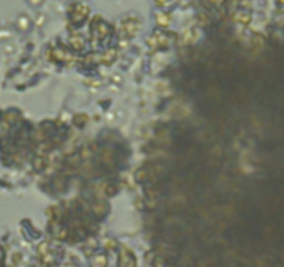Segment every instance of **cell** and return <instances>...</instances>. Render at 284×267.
Returning <instances> with one entry per match:
<instances>
[{
	"label": "cell",
	"mask_w": 284,
	"mask_h": 267,
	"mask_svg": "<svg viewBox=\"0 0 284 267\" xmlns=\"http://www.w3.org/2000/svg\"><path fill=\"white\" fill-rule=\"evenodd\" d=\"M91 34H92V41L94 42L105 41L106 38L110 35V27L106 22L95 18L92 25H91Z\"/></svg>",
	"instance_id": "6da1fadb"
},
{
	"label": "cell",
	"mask_w": 284,
	"mask_h": 267,
	"mask_svg": "<svg viewBox=\"0 0 284 267\" xmlns=\"http://www.w3.org/2000/svg\"><path fill=\"white\" fill-rule=\"evenodd\" d=\"M90 14V7L83 3H77L70 7V20L74 25H81Z\"/></svg>",
	"instance_id": "7a4b0ae2"
},
{
	"label": "cell",
	"mask_w": 284,
	"mask_h": 267,
	"mask_svg": "<svg viewBox=\"0 0 284 267\" xmlns=\"http://www.w3.org/2000/svg\"><path fill=\"white\" fill-rule=\"evenodd\" d=\"M117 263H119V267H137V259L133 251H130L126 246H121Z\"/></svg>",
	"instance_id": "3957f363"
},
{
	"label": "cell",
	"mask_w": 284,
	"mask_h": 267,
	"mask_svg": "<svg viewBox=\"0 0 284 267\" xmlns=\"http://www.w3.org/2000/svg\"><path fill=\"white\" fill-rule=\"evenodd\" d=\"M149 46L155 47V49H165L170 44V38L166 34H162V32H155L152 37L149 38Z\"/></svg>",
	"instance_id": "277c9868"
},
{
	"label": "cell",
	"mask_w": 284,
	"mask_h": 267,
	"mask_svg": "<svg viewBox=\"0 0 284 267\" xmlns=\"http://www.w3.org/2000/svg\"><path fill=\"white\" fill-rule=\"evenodd\" d=\"M38 252L41 255L39 258H41V263H42V266L44 267H49L53 262H54V256H52V255L49 253L47 244H41L39 249H38Z\"/></svg>",
	"instance_id": "5b68a950"
},
{
	"label": "cell",
	"mask_w": 284,
	"mask_h": 267,
	"mask_svg": "<svg viewBox=\"0 0 284 267\" xmlns=\"http://www.w3.org/2000/svg\"><path fill=\"white\" fill-rule=\"evenodd\" d=\"M140 27H141V24L138 20H128V21L123 22V31L127 34L128 37H134L140 30Z\"/></svg>",
	"instance_id": "8992f818"
},
{
	"label": "cell",
	"mask_w": 284,
	"mask_h": 267,
	"mask_svg": "<svg viewBox=\"0 0 284 267\" xmlns=\"http://www.w3.org/2000/svg\"><path fill=\"white\" fill-rule=\"evenodd\" d=\"M107 266V258L105 253H97L91 260V267H106Z\"/></svg>",
	"instance_id": "52a82bcc"
},
{
	"label": "cell",
	"mask_w": 284,
	"mask_h": 267,
	"mask_svg": "<svg viewBox=\"0 0 284 267\" xmlns=\"http://www.w3.org/2000/svg\"><path fill=\"white\" fill-rule=\"evenodd\" d=\"M234 20L239 24H244V25H247L248 22L251 21V14L247 13V11H244V10H239L237 11L236 14H234Z\"/></svg>",
	"instance_id": "ba28073f"
},
{
	"label": "cell",
	"mask_w": 284,
	"mask_h": 267,
	"mask_svg": "<svg viewBox=\"0 0 284 267\" xmlns=\"http://www.w3.org/2000/svg\"><path fill=\"white\" fill-rule=\"evenodd\" d=\"M70 44L74 47L75 50H81V49H84L85 42H84L83 37H80V35H73V37L70 38Z\"/></svg>",
	"instance_id": "9c48e42d"
},
{
	"label": "cell",
	"mask_w": 284,
	"mask_h": 267,
	"mask_svg": "<svg viewBox=\"0 0 284 267\" xmlns=\"http://www.w3.org/2000/svg\"><path fill=\"white\" fill-rule=\"evenodd\" d=\"M156 22L159 25H169V22H170V15L167 14V13H159L156 14Z\"/></svg>",
	"instance_id": "30bf717a"
},
{
	"label": "cell",
	"mask_w": 284,
	"mask_h": 267,
	"mask_svg": "<svg viewBox=\"0 0 284 267\" xmlns=\"http://www.w3.org/2000/svg\"><path fill=\"white\" fill-rule=\"evenodd\" d=\"M208 1H209L210 4H213V6H222L226 0H208Z\"/></svg>",
	"instance_id": "8fae6325"
},
{
	"label": "cell",
	"mask_w": 284,
	"mask_h": 267,
	"mask_svg": "<svg viewBox=\"0 0 284 267\" xmlns=\"http://www.w3.org/2000/svg\"><path fill=\"white\" fill-rule=\"evenodd\" d=\"M3 260H4V251H3L1 246H0V265L3 263Z\"/></svg>",
	"instance_id": "7c38bea8"
},
{
	"label": "cell",
	"mask_w": 284,
	"mask_h": 267,
	"mask_svg": "<svg viewBox=\"0 0 284 267\" xmlns=\"http://www.w3.org/2000/svg\"><path fill=\"white\" fill-rule=\"evenodd\" d=\"M167 1H170V0H156V3H157V4H159V6L165 4V3H167Z\"/></svg>",
	"instance_id": "4fadbf2b"
},
{
	"label": "cell",
	"mask_w": 284,
	"mask_h": 267,
	"mask_svg": "<svg viewBox=\"0 0 284 267\" xmlns=\"http://www.w3.org/2000/svg\"><path fill=\"white\" fill-rule=\"evenodd\" d=\"M0 267H1V266H0Z\"/></svg>",
	"instance_id": "5bb4252c"
}]
</instances>
